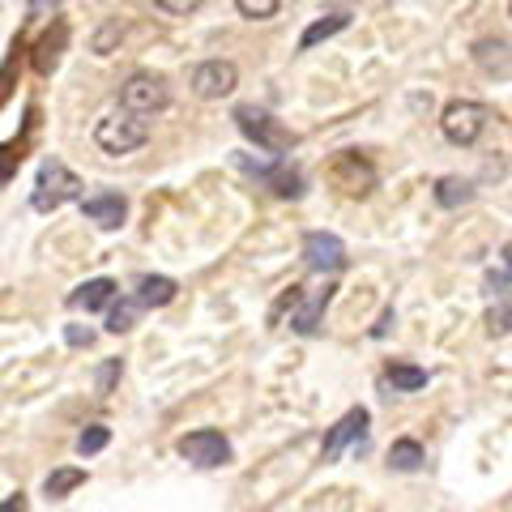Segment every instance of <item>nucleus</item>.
Here are the masks:
<instances>
[{"instance_id":"1","label":"nucleus","mask_w":512,"mask_h":512,"mask_svg":"<svg viewBox=\"0 0 512 512\" xmlns=\"http://www.w3.org/2000/svg\"><path fill=\"white\" fill-rule=\"evenodd\" d=\"M94 141H99L103 154H133L150 141V120L146 116H133V111H111V116L99 120V128H94Z\"/></svg>"},{"instance_id":"2","label":"nucleus","mask_w":512,"mask_h":512,"mask_svg":"<svg viewBox=\"0 0 512 512\" xmlns=\"http://www.w3.org/2000/svg\"><path fill=\"white\" fill-rule=\"evenodd\" d=\"M231 120L239 124V133H244L248 141H256L261 150H269V154H286L295 146V133L286 124H278L269 111H261L256 103H239L235 111H231Z\"/></svg>"},{"instance_id":"3","label":"nucleus","mask_w":512,"mask_h":512,"mask_svg":"<svg viewBox=\"0 0 512 512\" xmlns=\"http://www.w3.org/2000/svg\"><path fill=\"white\" fill-rule=\"evenodd\" d=\"M82 180L60 163V158H47V163L39 167V180H35V197H30V205H35L39 214H52V210H60L64 201H77L82 197Z\"/></svg>"},{"instance_id":"4","label":"nucleus","mask_w":512,"mask_h":512,"mask_svg":"<svg viewBox=\"0 0 512 512\" xmlns=\"http://www.w3.org/2000/svg\"><path fill=\"white\" fill-rule=\"evenodd\" d=\"M167 103H171V94L158 73H133L120 86V107L133 111V116H154V111H163Z\"/></svg>"},{"instance_id":"5","label":"nucleus","mask_w":512,"mask_h":512,"mask_svg":"<svg viewBox=\"0 0 512 512\" xmlns=\"http://www.w3.org/2000/svg\"><path fill=\"white\" fill-rule=\"evenodd\" d=\"M440 128H444V137L453 141V146H474V141L483 137V128H487V107L474 103V99L448 103Z\"/></svg>"},{"instance_id":"6","label":"nucleus","mask_w":512,"mask_h":512,"mask_svg":"<svg viewBox=\"0 0 512 512\" xmlns=\"http://www.w3.org/2000/svg\"><path fill=\"white\" fill-rule=\"evenodd\" d=\"M180 448V457H188L192 466H201V470H218V466H227L231 461V444H227V436L222 431H188V436L175 444Z\"/></svg>"},{"instance_id":"7","label":"nucleus","mask_w":512,"mask_h":512,"mask_svg":"<svg viewBox=\"0 0 512 512\" xmlns=\"http://www.w3.org/2000/svg\"><path fill=\"white\" fill-rule=\"evenodd\" d=\"M303 261L316 274H338V269H346V244L329 231H308L303 235Z\"/></svg>"},{"instance_id":"8","label":"nucleus","mask_w":512,"mask_h":512,"mask_svg":"<svg viewBox=\"0 0 512 512\" xmlns=\"http://www.w3.org/2000/svg\"><path fill=\"white\" fill-rule=\"evenodd\" d=\"M239 82L235 64L231 60H205L192 69V94L197 99H222V94H231Z\"/></svg>"},{"instance_id":"9","label":"nucleus","mask_w":512,"mask_h":512,"mask_svg":"<svg viewBox=\"0 0 512 512\" xmlns=\"http://www.w3.org/2000/svg\"><path fill=\"white\" fill-rule=\"evenodd\" d=\"M329 180L338 184L346 197H363L367 188L376 184V171H372V163H367V158H359V154H338V163L329 167Z\"/></svg>"},{"instance_id":"10","label":"nucleus","mask_w":512,"mask_h":512,"mask_svg":"<svg viewBox=\"0 0 512 512\" xmlns=\"http://www.w3.org/2000/svg\"><path fill=\"white\" fill-rule=\"evenodd\" d=\"M82 214L94 222V227H103V231H116L124 214H128V201L120 197V192H94V197L82 201Z\"/></svg>"},{"instance_id":"11","label":"nucleus","mask_w":512,"mask_h":512,"mask_svg":"<svg viewBox=\"0 0 512 512\" xmlns=\"http://www.w3.org/2000/svg\"><path fill=\"white\" fill-rule=\"evenodd\" d=\"M363 436H367V410H363V406L346 410L342 419L329 427V436H325V461H333L350 440H363Z\"/></svg>"},{"instance_id":"12","label":"nucleus","mask_w":512,"mask_h":512,"mask_svg":"<svg viewBox=\"0 0 512 512\" xmlns=\"http://www.w3.org/2000/svg\"><path fill=\"white\" fill-rule=\"evenodd\" d=\"M239 167L252 171L261 184H269L278 197H299V192H303V175L295 167H286V163L282 167H265V163H252V158H239Z\"/></svg>"},{"instance_id":"13","label":"nucleus","mask_w":512,"mask_h":512,"mask_svg":"<svg viewBox=\"0 0 512 512\" xmlns=\"http://www.w3.org/2000/svg\"><path fill=\"white\" fill-rule=\"evenodd\" d=\"M474 64L487 77H512V43H504V39H478L474 43Z\"/></svg>"},{"instance_id":"14","label":"nucleus","mask_w":512,"mask_h":512,"mask_svg":"<svg viewBox=\"0 0 512 512\" xmlns=\"http://www.w3.org/2000/svg\"><path fill=\"white\" fill-rule=\"evenodd\" d=\"M111 299H116V282H111V278H90V282H82V286H77V291L69 295L73 308H86V312L107 308Z\"/></svg>"},{"instance_id":"15","label":"nucleus","mask_w":512,"mask_h":512,"mask_svg":"<svg viewBox=\"0 0 512 512\" xmlns=\"http://www.w3.org/2000/svg\"><path fill=\"white\" fill-rule=\"evenodd\" d=\"M329 299H333V286H325V291H312L308 303H303V308L291 316V329L303 333V338H308V333H316V329H320V316H325V308H329Z\"/></svg>"},{"instance_id":"16","label":"nucleus","mask_w":512,"mask_h":512,"mask_svg":"<svg viewBox=\"0 0 512 512\" xmlns=\"http://www.w3.org/2000/svg\"><path fill=\"white\" fill-rule=\"evenodd\" d=\"M384 376H389V384H393V389H402V393H419V389H427V372H423V367L402 363V359H393L389 367H384Z\"/></svg>"},{"instance_id":"17","label":"nucleus","mask_w":512,"mask_h":512,"mask_svg":"<svg viewBox=\"0 0 512 512\" xmlns=\"http://www.w3.org/2000/svg\"><path fill=\"white\" fill-rule=\"evenodd\" d=\"M474 201V184L461 180V175H444V180L436 184V205H444V210H457V205Z\"/></svg>"},{"instance_id":"18","label":"nucleus","mask_w":512,"mask_h":512,"mask_svg":"<svg viewBox=\"0 0 512 512\" xmlns=\"http://www.w3.org/2000/svg\"><path fill=\"white\" fill-rule=\"evenodd\" d=\"M350 26V13H329V18H320V22H312L308 30H303V39H299V47L308 52V47H316V43H325V39H333L338 30H346Z\"/></svg>"},{"instance_id":"19","label":"nucleus","mask_w":512,"mask_h":512,"mask_svg":"<svg viewBox=\"0 0 512 512\" xmlns=\"http://www.w3.org/2000/svg\"><path fill=\"white\" fill-rule=\"evenodd\" d=\"M389 466L402 470V474L423 470V444L419 440H393L389 444Z\"/></svg>"},{"instance_id":"20","label":"nucleus","mask_w":512,"mask_h":512,"mask_svg":"<svg viewBox=\"0 0 512 512\" xmlns=\"http://www.w3.org/2000/svg\"><path fill=\"white\" fill-rule=\"evenodd\" d=\"M137 299L146 303V308H167V303L175 299V282L171 278H163V274H154V278H141L137 282Z\"/></svg>"},{"instance_id":"21","label":"nucleus","mask_w":512,"mask_h":512,"mask_svg":"<svg viewBox=\"0 0 512 512\" xmlns=\"http://www.w3.org/2000/svg\"><path fill=\"white\" fill-rule=\"evenodd\" d=\"M64 39H69V30H64V26H56V35H43V39H39V47H35V69H39V73H52V69H56Z\"/></svg>"},{"instance_id":"22","label":"nucleus","mask_w":512,"mask_h":512,"mask_svg":"<svg viewBox=\"0 0 512 512\" xmlns=\"http://www.w3.org/2000/svg\"><path fill=\"white\" fill-rule=\"evenodd\" d=\"M141 308H146L141 299H120V303H111V312H107V329H111V333H128V329L137 325Z\"/></svg>"},{"instance_id":"23","label":"nucleus","mask_w":512,"mask_h":512,"mask_svg":"<svg viewBox=\"0 0 512 512\" xmlns=\"http://www.w3.org/2000/svg\"><path fill=\"white\" fill-rule=\"evenodd\" d=\"M86 483V470H52V474H47V483H43V491L47 495H52V500H64V495H69L73 487H82Z\"/></svg>"},{"instance_id":"24","label":"nucleus","mask_w":512,"mask_h":512,"mask_svg":"<svg viewBox=\"0 0 512 512\" xmlns=\"http://www.w3.org/2000/svg\"><path fill=\"white\" fill-rule=\"evenodd\" d=\"M107 440H111V427L94 423V427H86L82 436H77V453H82V457H94V453H103V448H107Z\"/></svg>"},{"instance_id":"25","label":"nucleus","mask_w":512,"mask_h":512,"mask_svg":"<svg viewBox=\"0 0 512 512\" xmlns=\"http://www.w3.org/2000/svg\"><path fill=\"white\" fill-rule=\"evenodd\" d=\"M508 329H512V299H500L487 312V333L491 338H500V333H508Z\"/></svg>"},{"instance_id":"26","label":"nucleus","mask_w":512,"mask_h":512,"mask_svg":"<svg viewBox=\"0 0 512 512\" xmlns=\"http://www.w3.org/2000/svg\"><path fill=\"white\" fill-rule=\"evenodd\" d=\"M235 9L244 13V18H252V22H265V18H274L278 13V0H235Z\"/></svg>"},{"instance_id":"27","label":"nucleus","mask_w":512,"mask_h":512,"mask_svg":"<svg viewBox=\"0 0 512 512\" xmlns=\"http://www.w3.org/2000/svg\"><path fill=\"white\" fill-rule=\"evenodd\" d=\"M154 5L163 13H171V18H188V13H197L205 0H154Z\"/></svg>"},{"instance_id":"28","label":"nucleus","mask_w":512,"mask_h":512,"mask_svg":"<svg viewBox=\"0 0 512 512\" xmlns=\"http://www.w3.org/2000/svg\"><path fill=\"white\" fill-rule=\"evenodd\" d=\"M120 35H124V26H120V22H107V26L99 30V35H94V52L107 56V52H111V43H116Z\"/></svg>"},{"instance_id":"29","label":"nucleus","mask_w":512,"mask_h":512,"mask_svg":"<svg viewBox=\"0 0 512 512\" xmlns=\"http://www.w3.org/2000/svg\"><path fill=\"white\" fill-rule=\"evenodd\" d=\"M116 380H120V359H107V363H103V372H99V393L107 397Z\"/></svg>"},{"instance_id":"30","label":"nucleus","mask_w":512,"mask_h":512,"mask_svg":"<svg viewBox=\"0 0 512 512\" xmlns=\"http://www.w3.org/2000/svg\"><path fill=\"white\" fill-rule=\"evenodd\" d=\"M64 338H69V346H90V342H94V333L82 329V325H69V329H64Z\"/></svg>"},{"instance_id":"31","label":"nucleus","mask_w":512,"mask_h":512,"mask_svg":"<svg viewBox=\"0 0 512 512\" xmlns=\"http://www.w3.org/2000/svg\"><path fill=\"white\" fill-rule=\"evenodd\" d=\"M0 512H26V495L22 491H13L5 504H0Z\"/></svg>"},{"instance_id":"32","label":"nucleus","mask_w":512,"mask_h":512,"mask_svg":"<svg viewBox=\"0 0 512 512\" xmlns=\"http://www.w3.org/2000/svg\"><path fill=\"white\" fill-rule=\"evenodd\" d=\"M60 5V0H30V13H35V18H43V13H52Z\"/></svg>"},{"instance_id":"33","label":"nucleus","mask_w":512,"mask_h":512,"mask_svg":"<svg viewBox=\"0 0 512 512\" xmlns=\"http://www.w3.org/2000/svg\"><path fill=\"white\" fill-rule=\"evenodd\" d=\"M389 325H393V308H384V316H380V325L372 329V338H384V333H389Z\"/></svg>"},{"instance_id":"34","label":"nucleus","mask_w":512,"mask_h":512,"mask_svg":"<svg viewBox=\"0 0 512 512\" xmlns=\"http://www.w3.org/2000/svg\"><path fill=\"white\" fill-rule=\"evenodd\" d=\"M500 256H504V274L512 278V239H508V244H504V252H500Z\"/></svg>"}]
</instances>
